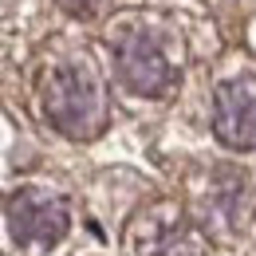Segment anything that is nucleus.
Returning <instances> with one entry per match:
<instances>
[{
	"label": "nucleus",
	"instance_id": "obj_1",
	"mask_svg": "<svg viewBox=\"0 0 256 256\" xmlns=\"http://www.w3.org/2000/svg\"><path fill=\"white\" fill-rule=\"evenodd\" d=\"M44 114L67 138H95L106 126V91L91 64H64L44 83Z\"/></svg>",
	"mask_w": 256,
	"mask_h": 256
},
{
	"label": "nucleus",
	"instance_id": "obj_2",
	"mask_svg": "<svg viewBox=\"0 0 256 256\" xmlns=\"http://www.w3.org/2000/svg\"><path fill=\"white\" fill-rule=\"evenodd\" d=\"M209 240L182 213V205L158 201L142 209L126 228V256H205Z\"/></svg>",
	"mask_w": 256,
	"mask_h": 256
},
{
	"label": "nucleus",
	"instance_id": "obj_3",
	"mask_svg": "<svg viewBox=\"0 0 256 256\" xmlns=\"http://www.w3.org/2000/svg\"><path fill=\"white\" fill-rule=\"evenodd\" d=\"M114 67L118 79L134 95H166L178 83V67L170 60L166 44L150 28H126L114 40Z\"/></svg>",
	"mask_w": 256,
	"mask_h": 256
},
{
	"label": "nucleus",
	"instance_id": "obj_4",
	"mask_svg": "<svg viewBox=\"0 0 256 256\" xmlns=\"http://www.w3.org/2000/svg\"><path fill=\"white\" fill-rule=\"evenodd\" d=\"M4 221L16 244H36V248H48V244H60L71 228V209L60 193L48 190H16L8 197V209H4Z\"/></svg>",
	"mask_w": 256,
	"mask_h": 256
},
{
	"label": "nucleus",
	"instance_id": "obj_5",
	"mask_svg": "<svg viewBox=\"0 0 256 256\" xmlns=\"http://www.w3.org/2000/svg\"><path fill=\"white\" fill-rule=\"evenodd\" d=\"M213 130L228 150H256V83L228 79L213 91Z\"/></svg>",
	"mask_w": 256,
	"mask_h": 256
},
{
	"label": "nucleus",
	"instance_id": "obj_6",
	"mask_svg": "<svg viewBox=\"0 0 256 256\" xmlns=\"http://www.w3.org/2000/svg\"><path fill=\"white\" fill-rule=\"evenodd\" d=\"M60 4H64L67 12H79V16H83V12H95L102 0H60Z\"/></svg>",
	"mask_w": 256,
	"mask_h": 256
},
{
	"label": "nucleus",
	"instance_id": "obj_7",
	"mask_svg": "<svg viewBox=\"0 0 256 256\" xmlns=\"http://www.w3.org/2000/svg\"><path fill=\"white\" fill-rule=\"evenodd\" d=\"M252 52H256V28H252Z\"/></svg>",
	"mask_w": 256,
	"mask_h": 256
}]
</instances>
